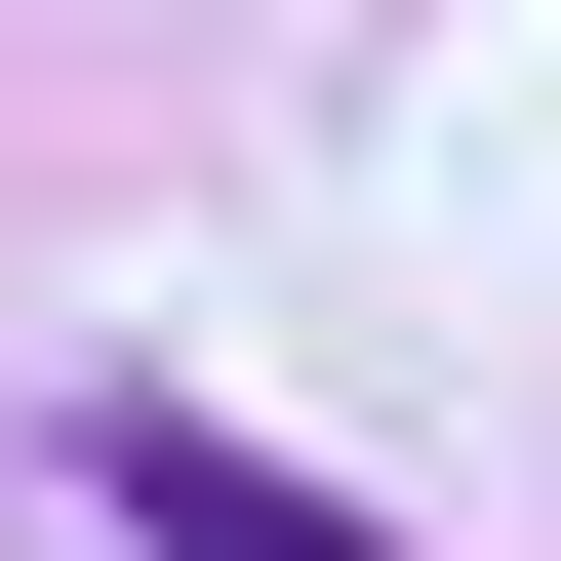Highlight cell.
<instances>
[{
    "label": "cell",
    "instance_id": "cell-1",
    "mask_svg": "<svg viewBox=\"0 0 561 561\" xmlns=\"http://www.w3.org/2000/svg\"><path fill=\"white\" fill-rule=\"evenodd\" d=\"M81 522L121 561H401V522H321L280 442H201V401H81Z\"/></svg>",
    "mask_w": 561,
    "mask_h": 561
}]
</instances>
